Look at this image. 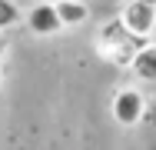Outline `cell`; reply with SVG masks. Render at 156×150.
I'll use <instances>...</instances> for the list:
<instances>
[{
  "instance_id": "obj_1",
  "label": "cell",
  "mask_w": 156,
  "mask_h": 150,
  "mask_svg": "<svg viewBox=\"0 0 156 150\" xmlns=\"http://www.w3.org/2000/svg\"><path fill=\"white\" fill-rule=\"evenodd\" d=\"M93 43H96V54L106 60V63H113V67H120V70H129L133 57H136L150 40L133 37V33H129V30L113 17V20H103V24H100Z\"/></svg>"
},
{
  "instance_id": "obj_2",
  "label": "cell",
  "mask_w": 156,
  "mask_h": 150,
  "mask_svg": "<svg viewBox=\"0 0 156 150\" xmlns=\"http://www.w3.org/2000/svg\"><path fill=\"white\" fill-rule=\"evenodd\" d=\"M110 114L113 120L120 123V127H136L140 120L146 117V93L140 87H120L113 93V100H110Z\"/></svg>"
},
{
  "instance_id": "obj_3",
  "label": "cell",
  "mask_w": 156,
  "mask_h": 150,
  "mask_svg": "<svg viewBox=\"0 0 156 150\" xmlns=\"http://www.w3.org/2000/svg\"><path fill=\"white\" fill-rule=\"evenodd\" d=\"M116 20L123 24L133 37L140 40H153L156 33V7H146V3H136V0H126L116 13Z\"/></svg>"
},
{
  "instance_id": "obj_4",
  "label": "cell",
  "mask_w": 156,
  "mask_h": 150,
  "mask_svg": "<svg viewBox=\"0 0 156 150\" xmlns=\"http://www.w3.org/2000/svg\"><path fill=\"white\" fill-rule=\"evenodd\" d=\"M27 27L30 33L37 37H53V33H60V17H57V10H53V3L47 0V3H33L30 10H27Z\"/></svg>"
},
{
  "instance_id": "obj_5",
  "label": "cell",
  "mask_w": 156,
  "mask_h": 150,
  "mask_svg": "<svg viewBox=\"0 0 156 150\" xmlns=\"http://www.w3.org/2000/svg\"><path fill=\"white\" fill-rule=\"evenodd\" d=\"M57 17H60V27H83L90 20V3L87 0H50Z\"/></svg>"
},
{
  "instance_id": "obj_6",
  "label": "cell",
  "mask_w": 156,
  "mask_h": 150,
  "mask_svg": "<svg viewBox=\"0 0 156 150\" xmlns=\"http://www.w3.org/2000/svg\"><path fill=\"white\" fill-rule=\"evenodd\" d=\"M129 70L140 77V80H146V84H156V43L150 40L136 57H133V63H129Z\"/></svg>"
},
{
  "instance_id": "obj_7",
  "label": "cell",
  "mask_w": 156,
  "mask_h": 150,
  "mask_svg": "<svg viewBox=\"0 0 156 150\" xmlns=\"http://www.w3.org/2000/svg\"><path fill=\"white\" fill-rule=\"evenodd\" d=\"M20 17H23V13H20V7H17L13 0H0V33L10 30V27H17Z\"/></svg>"
},
{
  "instance_id": "obj_8",
  "label": "cell",
  "mask_w": 156,
  "mask_h": 150,
  "mask_svg": "<svg viewBox=\"0 0 156 150\" xmlns=\"http://www.w3.org/2000/svg\"><path fill=\"white\" fill-rule=\"evenodd\" d=\"M3 57H7V37L0 33V63H3Z\"/></svg>"
},
{
  "instance_id": "obj_9",
  "label": "cell",
  "mask_w": 156,
  "mask_h": 150,
  "mask_svg": "<svg viewBox=\"0 0 156 150\" xmlns=\"http://www.w3.org/2000/svg\"><path fill=\"white\" fill-rule=\"evenodd\" d=\"M136 3H146V7H156V0H136Z\"/></svg>"
},
{
  "instance_id": "obj_10",
  "label": "cell",
  "mask_w": 156,
  "mask_h": 150,
  "mask_svg": "<svg viewBox=\"0 0 156 150\" xmlns=\"http://www.w3.org/2000/svg\"><path fill=\"white\" fill-rule=\"evenodd\" d=\"M0 80H3V63H0Z\"/></svg>"
}]
</instances>
